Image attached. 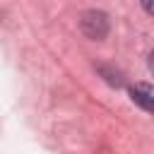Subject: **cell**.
Segmentation results:
<instances>
[{"instance_id": "obj_1", "label": "cell", "mask_w": 154, "mask_h": 154, "mask_svg": "<svg viewBox=\"0 0 154 154\" xmlns=\"http://www.w3.org/2000/svg\"><path fill=\"white\" fill-rule=\"evenodd\" d=\"M79 29L87 38L101 41L108 34V14L101 10H84L79 17Z\"/></svg>"}, {"instance_id": "obj_2", "label": "cell", "mask_w": 154, "mask_h": 154, "mask_svg": "<svg viewBox=\"0 0 154 154\" xmlns=\"http://www.w3.org/2000/svg\"><path fill=\"white\" fill-rule=\"evenodd\" d=\"M130 99H132V103H137L142 111H149V113H154V87L152 84H135V87H130Z\"/></svg>"}, {"instance_id": "obj_3", "label": "cell", "mask_w": 154, "mask_h": 154, "mask_svg": "<svg viewBox=\"0 0 154 154\" xmlns=\"http://www.w3.org/2000/svg\"><path fill=\"white\" fill-rule=\"evenodd\" d=\"M99 72L106 77V82H108V84H113V87H123V77H120V72H118V70H111V67H103V65H101V67H99Z\"/></svg>"}, {"instance_id": "obj_4", "label": "cell", "mask_w": 154, "mask_h": 154, "mask_svg": "<svg viewBox=\"0 0 154 154\" xmlns=\"http://www.w3.org/2000/svg\"><path fill=\"white\" fill-rule=\"evenodd\" d=\"M142 7H144L149 14H154V0H144V2H142Z\"/></svg>"}, {"instance_id": "obj_5", "label": "cell", "mask_w": 154, "mask_h": 154, "mask_svg": "<svg viewBox=\"0 0 154 154\" xmlns=\"http://www.w3.org/2000/svg\"><path fill=\"white\" fill-rule=\"evenodd\" d=\"M149 70H152V75H154V51L149 53Z\"/></svg>"}]
</instances>
